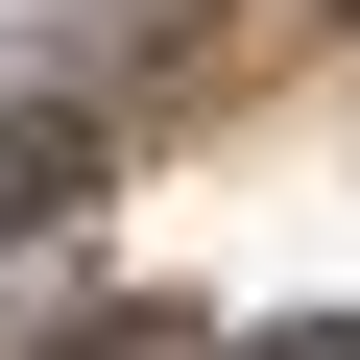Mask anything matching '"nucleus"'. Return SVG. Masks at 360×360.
I'll return each instance as SVG.
<instances>
[{
  "label": "nucleus",
  "mask_w": 360,
  "mask_h": 360,
  "mask_svg": "<svg viewBox=\"0 0 360 360\" xmlns=\"http://www.w3.org/2000/svg\"><path fill=\"white\" fill-rule=\"evenodd\" d=\"M336 25H360V0H336Z\"/></svg>",
  "instance_id": "obj_3"
},
{
  "label": "nucleus",
  "mask_w": 360,
  "mask_h": 360,
  "mask_svg": "<svg viewBox=\"0 0 360 360\" xmlns=\"http://www.w3.org/2000/svg\"><path fill=\"white\" fill-rule=\"evenodd\" d=\"M264 360H360V312H288V336H264Z\"/></svg>",
  "instance_id": "obj_2"
},
{
  "label": "nucleus",
  "mask_w": 360,
  "mask_h": 360,
  "mask_svg": "<svg viewBox=\"0 0 360 360\" xmlns=\"http://www.w3.org/2000/svg\"><path fill=\"white\" fill-rule=\"evenodd\" d=\"M72 193H96V120H72V96L0 120V240H72Z\"/></svg>",
  "instance_id": "obj_1"
}]
</instances>
